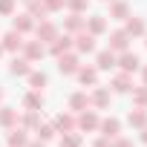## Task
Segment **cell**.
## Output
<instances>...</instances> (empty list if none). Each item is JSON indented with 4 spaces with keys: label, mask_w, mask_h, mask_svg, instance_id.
Segmentation results:
<instances>
[{
    "label": "cell",
    "mask_w": 147,
    "mask_h": 147,
    "mask_svg": "<svg viewBox=\"0 0 147 147\" xmlns=\"http://www.w3.org/2000/svg\"><path fill=\"white\" fill-rule=\"evenodd\" d=\"M26 15L46 20V18H49V9H46V3H43V0H29V12H26Z\"/></svg>",
    "instance_id": "obj_25"
},
{
    "label": "cell",
    "mask_w": 147,
    "mask_h": 147,
    "mask_svg": "<svg viewBox=\"0 0 147 147\" xmlns=\"http://www.w3.org/2000/svg\"><path fill=\"white\" fill-rule=\"evenodd\" d=\"M26 3H29V0H26Z\"/></svg>",
    "instance_id": "obj_44"
},
{
    "label": "cell",
    "mask_w": 147,
    "mask_h": 147,
    "mask_svg": "<svg viewBox=\"0 0 147 147\" xmlns=\"http://www.w3.org/2000/svg\"><path fill=\"white\" fill-rule=\"evenodd\" d=\"M26 147H46V141H40V138H38V141H29Z\"/></svg>",
    "instance_id": "obj_38"
},
{
    "label": "cell",
    "mask_w": 147,
    "mask_h": 147,
    "mask_svg": "<svg viewBox=\"0 0 147 147\" xmlns=\"http://www.w3.org/2000/svg\"><path fill=\"white\" fill-rule=\"evenodd\" d=\"M18 124H20L23 130H35V127L40 124V110H26V115L18 118Z\"/></svg>",
    "instance_id": "obj_23"
},
{
    "label": "cell",
    "mask_w": 147,
    "mask_h": 147,
    "mask_svg": "<svg viewBox=\"0 0 147 147\" xmlns=\"http://www.w3.org/2000/svg\"><path fill=\"white\" fill-rule=\"evenodd\" d=\"M124 32H127L130 38H141V35H147V23H144V18H133V15H130Z\"/></svg>",
    "instance_id": "obj_11"
},
{
    "label": "cell",
    "mask_w": 147,
    "mask_h": 147,
    "mask_svg": "<svg viewBox=\"0 0 147 147\" xmlns=\"http://www.w3.org/2000/svg\"><path fill=\"white\" fill-rule=\"evenodd\" d=\"M104 3H110V0H104Z\"/></svg>",
    "instance_id": "obj_43"
},
{
    "label": "cell",
    "mask_w": 147,
    "mask_h": 147,
    "mask_svg": "<svg viewBox=\"0 0 147 147\" xmlns=\"http://www.w3.org/2000/svg\"><path fill=\"white\" fill-rule=\"evenodd\" d=\"M72 46H75V38H72L69 32H66V35H58V38H55V40L49 43V55L61 58V55H63V52H69Z\"/></svg>",
    "instance_id": "obj_3"
},
{
    "label": "cell",
    "mask_w": 147,
    "mask_h": 147,
    "mask_svg": "<svg viewBox=\"0 0 147 147\" xmlns=\"http://www.w3.org/2000/svg\"><path fill=\"white\" fill-rule=\"evenodd\" d=\"M35 38H38L40 43H52V40L58 38V26H55L52 20H40V23H35Z\"/></svg>",
    "instance_id": "obj_2"
},
{
    "label": "cell",
    "mask_w": 147,
    "mask_h": 147,
    "mask_svg": "<svg viewBox=\"0 0 147 147\" xmlns=\"http://www.w3.org/2000/svg\"><path fill=\"white\" fill-rule=\"evenodd\" d=\"M127 121H130V127H147V110L144 107H136V110H130V115H127Z\"/></svg>",
    "instance_id": "obj_24"
},
{
    "label": "cell",
    "mask_w": 147,
    "mask_h": 147,
    "mask_svg": "<svg viewBox=\"0 0 147 147\" xmlns=\"http://www.w3.org/2000/svg\"><path fill=\"white\" fill-rule=\"evenodd\" d=\"M130 92H133V104H136V107H144V110H147V87L141 84V87H133Z\"/></svg>",
    "instance_id": "obj_29"
},
{
    "label": "cell",
    "mask_w": 147,
    "mask_h": 147,
    "mask_svg": "<svg viewBox=\"0 0 147 147\" xmlns=\"http://www.w3.org/2000/svg\"><path fill=\"white\" fill-rule=\"evenodd\" d=\"M9 72H12V75H29L32 66H29V61H26V58H15V61L9 63Z\"/></svg>",
    "instance_id": "obj_26"
},
{
    "label": "cell",
    "mask_w": 147,
    "mask_h": 147,
    "mask_svg": "<svg viewBox=\"0 0 147 147\" xmlns=\"http://www.w3.org/2000/svg\"><path fill=\"white\" fill-rule=\"evenodd\" d=\"M55 130H63V133L78 130V118L72 113H61V115H55Z\"/></svg>",
    "instance_id": "obj_14"
},
{
    "label": "cell",
    "mask_w": 147,
    "mask_h": 147,
    "mask_svg": "<svg viewBox=\"0 0 147 147\" xmlns=\"http://www.w3.org/2000/svg\"><path fill=\"white\" fill-rule=\"evenodd\" d=\"M90 107L107 110V107H110V90H107V87H95V92L90 95Z\"/></svg>",
    "instance_id": "obj_12"
},
{
    "label": "cell",
    "mask_w": 147,
    "mask_h": 147,
    "mask_svg": "<svg viewBox=\"0 0 147 147\" xmlns=\"http://www.w3.org/2000/svg\"><path fill=\"white\" fill-rule=\"evenodd\" d=\"M61 147H81V133H63V138H61Z\"/></svg>",
    "instance_id": "obj_31"
},
{
    "label": "cell",
    "mask_w": 147,
    "mask_h": 147,
    "mask_svg": "<svg viewBox=\"0 0 147 147\" xmlns=\"http://www.w3.org/2000/svg\"><path fill=\"white\" fill-rule=\"evenodd\" d=\"M113 147H136V144H133L130 138H115V141H113Z\"/></svg>",
    "instance_id": "obj_37"
},
{
    "label": "cell",
    "mask_w": 147,
    "mask_h": 147,
    "mask_svg": "<svg viewBox=\"0 0 147 147\" xmlns=\"http://www.w3.org/2000/svg\"><path fill=\"white\" fill-rule=\"evenodd\" d=\"M107 49H113L115 55H118V52H127V49H130V35H127L124 29H115V32L110 35V46H107Z\"/></svg>",
    "instance_id": "obj_6"
},
{
    "label": "cell",
    "mask_w": 147,
    "mask_h": 147,
    "mask_svg": "<svg viewBox=\"0 0 147 147\" xmlns=\"http://www.w3.org/2000/svg\"><path fill=\"white\" fill-rule=\"evenodd\" d=\"M141 78H144V87H147V66H141Z\"/></svg>",
    "instance_id": "obj_39"
},
{
    "label": "cell",
    "mask_w": 147,
    "mask_h": 147,
    "mask_svg": "<svg viewBox=\"0 0 147 147\" xmlns=\"http://www.w3.org/2000/svg\"><path fill=\"white\" fill-rule=\"evenodd\" d=\"M110 87H113V92H130L133 90V75H130V72H118Z\"/></svg>",
    "instance_id": "obj_19"
},
{
    "label": "cell",
    "mask_w": 147,
    "mask_h": 147,
    "mask_svg": "<svg viewBox=\"0 0 147 147\" xmlns=\"http://www.w3.org/2000/svg\"><path fill=\"white\" fill-rule=\"evenodd\" d=\"M23 104H26V110H40V107H43V95L35 90V92H29V95L23 98Z\"/></svg>",
    "instance_id": "obj_30"
},
{
    "label": "cell",
    "mask_w": 147,
    "mask_h": 147,
    "mask_svg": "<svg viewBox=\"0 0 147 147\" xmlns=\"http://www.w3.org/2000/svg\"><path fill=\"white\" fill-rule=\"evenodd\" d=\"M115 66H121V72H130V75H133V72H138L141 69V58L136 55V52H118V61H115Z\"/></svg>",
    "instance_id": "obj_1"
},
{
    "label": "cell",
    "mask_w": 147,
    "mask_h": 147,
    "mask_svg": "<svg viewBox=\"0 0 147 147\" xmlns=\"http://www.w3.org/2000/svg\"><path fill=\"white\" fill-rule=\"evenodd\" d=\"M43 55H46V43H40V40H23V58L29 63L40 61Z\"/></svg>",
    "instance_id": "obj_4"
},
{
    "label": "cell",
    "mask_w": 147,
    "mask_h": 147,
    "mask_svg": "<svg viewBox=\"0 0 147 147\" xmlns=\"http://www.w3.org/2000/svg\"><path fill=\"white\" fill-rule=\"evenodd\" d=\"M75 49H78L81 55H90V52H95V38H92L87 29H81V32H78V38H75Z\"/></svg>",
    "instance_id": "obj_10"
},
{
    "label": "cell",
    "mask_w": 147,
    "mask_h": 147,
    "mask_svg": "<svg viewBox=\"0 0 147 147\" xmlns=\"http://www.w3.org/2000/svg\"><path fill=\"white\" fill-rule=\"evenodd\" d=\"M98 130H101V136H107V138H118L121 121H118V118H104V121H98Z\"/></svg>",
    "instance_id": "obj_16"
},
{
    "label": "cell",
    "mask_w": 147,
    "mask_h": 147,
    "mask_svg": "<svg viewBox=\"0 0 147 147\" xmlns=\"http://www.w3.org/2000/svg\"><path fill=\"white\" fill-rule=\"evenodd\" d=\"M35 133H38V138H40V141H52L58 130H55V124H38V127H35Z\"/></svg>",
    "instance_id": "obj_28"
},
{
    "label": "cell",
    "mask_w": 147,
    "mask_h": 147,
    "mask_svg": "<svg viewBox=\"0 0 147 147\" xmlns=\"http://www.w3.org/2000/svg\"><path fill=\"white\" fill-rule=\"evenodd\" d=\"M0 46H3V52H18V49H23V35L12 29V32H6V35H3Z\"/></svg>",
    "instance_id": "obj_7"
},
{
    "label": "cell",
    "mask_w": 147,
    "mask_h": 147,
    "mask_svg": "<svg viewBox=\"0 0 147 147\" xmlns=\"http://www.w3.org/2000/svg\"><path fill=\"white\" fill-rule=\"evenodd\" d=\"M12 29L15 32H20V35H26V32H32L35 29V18L32 15H12Z\"/></svg>",
    "instance_id": "obj_8"
},
{
    "label": "cell",
    "mask_w": 147,
    "mask_h": 147,
    "mask_svg": "<svg viewBox=\"0 0 147 147\" xmlns=\"http://www.w3.org/2000/svg\"><path fill=\"white\" fill-rule=\"evenodd\" d=\"M110 18L127 20L130 18V3H127V0H110Z\"/></svg>",
    "instance_id": "obj_18"
},
{
    "label": "cell",
    "mask_w": 147,
    "mask_h": 147,
    "mask_svg": "<svg viewBox=\"0 0 147 147\" xmlns=\"http://www.w3.org/2000/svg\"><path fill=\"white\" fill-rule=\"evenodd\" d=\"M69 107L75 110V113H81V110H87V107H90V95H87V92H75V95L69 98Z\"/></svg>",
    "instance_id": "obj_27"
},
{
    "label": "cell",
    "mask_w": 147,
    "mask_h": 147,
    "mask_svg": "<svg viewBox=\"0 0 147 147\" xmlns=\"http://www.w3.org/2000/svg\"><path fill=\"white\" fill-rule=\"evenodd\" d=\"M29 144V136L23 127H12L9 130V147H26Z\"/></svg>",
    "instance_id": "obj_21"
},
{
    "label": "cell",
    "mask_w": 147,
    "mask_h": 147,
    "mask_svg": "<svg viewBox=\"0 0 147 147\" xmlns=\"http://www.w3.org/2000/svg\"><path fill=\"white\" fill-rule=\"evenodd\" d=\"M0 101H3V90H0Z\"/></svg>",
    "instance_id": "obj_42"
},
{
    "label": "cell",
    "mask_w": 147,
    "mask_h": 147,
    "mask_svg": "<svg viewBox=\"0 0 147 147\" xmlns=\"http://www.w3.org/2000/svg\"><path fill=\"white\" fill-rule=\"evenodd\" d=\"M0 58H3V46H0Z\"/></svg>",
    "instance_id": "obj_41"
},
{
    "label": "cell",
    "mask_w": 147,
    "mask_h": 147,
    "mask_svg": "<svg viewBox=\"0 0 147 147\" xmlns=\"http://www.w3.org/2000/svg\"><path fill=\"white\" fill-rule=\"evenodd\" d=\"M84 29H87L92 38H98V35H104V32H107V18H104V15H92V18H87Z\"/></svg>",
    "instance_id": "obj_9"
},
{
    "label": "cell",
    "mask_w": 147,
    "mask_h": 147,
    "mask_svg": "<svg viewBox=\"0 0 147 147\" xmlns=\"http://www.w3.org/2000/svg\"><path fill=\"white\" fill-rule=\"evenodd\" d=\"M75 75H78V81H81V84H90V87H95V84H98V69H95V66H78Z\"/></svg>",
    "instance_id": "obj_20"
},
{
    "label": "cell",
    "mask_w": 147,
    "mask_h": 147,
    "mask_svg": "<svg viewBox=\"0 0 147 147\" xmlns=\"http://www.w3.org/2000/svg\"><path fill=\"white\" fill-rule=\"evenodd\" d=\"M115 61H118V55H115L113 49H101L98 58H95V69H98V72H101V69H113Z\"/></svg>",
    "instance_id": "obj_15"
},
{
    "label": "cell",
    "mask_w": 147,
    "mask_h": 147,
    "mask_svg": "<svg viewBox=\"0 0 147 147\" xmlns=\"http://www.w3.org/2000/svg\"><path fill=\"white\" fill-rule=\"evenodd\" d=\"M0 15H3V18L15 15V0H0Z\"/></svg>",
    "instance_id": "obj_34"
},
{
    "label": "cell",
    "mask_w": 147,
    "mask_h": 147,
    "mask_svg": "<svg viewBox=\"0 0 147 147\" xmlns=\"http://www.w3.org/2000/svg\"><path fill=\"white\" fill-rule=\"evenodd\" d=\"M98 115H95V110H81V115H78V130H98Z\"/></svg>",
    "instance_id": "obj_13"
},
{
    "label": "cell",
    "mask_w": 147,
    "mask_h": 147,
    "mask_svg": "<svg viewBox=\"0 0 147 147\" xmlns=\"http://www.w3.org/2000/svg\"><path fill=\"white\" fill-rule=\"evenodd\" d=\"M92 147H113V138H107V136H101V138H98V141H95Z\"/></svg>",
    "instance_id": "obj_36"
},
{
    "label": "cell",
    "mask_w": 147,
    "mask_h": 147,
    "mask_svg": "<svg viewBox=\"0 0 147 147\" xmlns=\"http://www.w3.org/2000/svg\"><path fill=\"white\" fill-rule=\"evenodd\" d=\"M29 84H32V90H43L46 87V75H43V72H29Z\"/></svg>",
    "instance_id": "obj_32"
},
{
    "label": "cell",
    "mask_w": 147,
    "mask_h": 147,
    "mask_svg": "<svg viewBox=\"0 0 147 147\" xmlns=\"http://www.w3.org/2000/svg\"><path fill=\"white\" fill-rule=\"evenodd\" d=\"M0 127H6V130L18 127V110H12V107H0Z\"/></svg>",
    "instance_id": "obj_22"
},
{
    "label": "cell",
    "mask_w": 147,
    "mask_h": 147,
    "mask_svg": "<svg viewBox=\"0 0 147 147\" xmlns=\"http://www.w3.org/2000/svg\"><path fill=\"white\" fill-rule=\"evenodd\" d=\"M78 66H81V61H78V55H72V52H63V55L58 58V69H61V75H75Z\"/></svg>",
    "instance_id": "obj_5"
},
{
    "label": "cell",
    "mask_w": 147,
    "mask_h": 147,
    "mask_svg": "<svg viewBox=\"0 0 147 147\" xmlns=\"http://www.w3.org/2000/svg\"><path fill=\"white\" fill-rule=\"evenodd\" d=\"M87 6H90V0H66V9L69 12H78V15H84Z\"/></svg>",
    "instance_id": "obj_33"
},
{
    "label": "cell",
    "mask_w": 147,
    "mask_h": 147,
    "mask_svg": "<svg viewBox=\"0 0 147 147\" xmlns=\"http://www.w3.org/2000/svg\"><path fill=\"white\" fill-rule=\"evenodd\" d=\"M43 3H46L49 12H61V9H66V0H43Z\"/></svg>",
    "instance_id": "obj_35"
},
{
    "label": "cell",
    "mask_w": 147,
    "mask_h": 147,
    "mask_svg": "<svg viewBox=\"0 0 147 147\" xmlns=\"http://www.w3.org/2000/svg\"><path fill=\"white\" fill-rule=\"evenodd\" d=\"M141 141L147 144V127H141Z\"/></svg>",
    "instance_id": "obj_40"
},
{
    "label": "cell",
    "mask_w": 147,
    "mask_h": 147,
    "mask_svg": "<svg viewBox=\"0 0 147 147\" xmlns=\"http://www.w3.org/2000/svg\"><path fill=\"white\" fill-rule=\"evenodd\" d=\"M84 23H87V18H84V15H78V12H69V18L63 20V29H66L69 35H78V32L84 29Z\"/></svg>",
    "instance_id": "obj_17"
}]
</instances>
